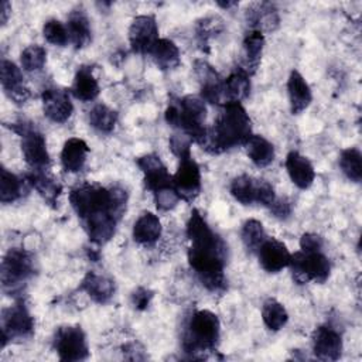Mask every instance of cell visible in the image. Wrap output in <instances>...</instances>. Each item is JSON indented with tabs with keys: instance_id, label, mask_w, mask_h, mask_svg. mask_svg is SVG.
I'll return each mask as SVG.
<instances>
[{
	"instance_id": "1",
	"label": "cell",
	"mask_w": 362,
	"mask_h": 362,
	"mask_svg": "<svg viewBox=\"0 0 362 362\" xmlns=\"http://www.w3.org/2000/svg\"><path fill=\"white\" fill-rule=\"evenodd\" d=\"M127 199V191L117 184L102 187L93 182H82L69 192L72 209L89 240L98 246L113 238L117 222L126 212Z\"/></svg>"
},
{
	"instance_id": "2",
	"label": "cell",
	"mask_w": 362,
	"mask_h": 362,
	"mask_svg": "<svg viewBox=\"0 0 362 362\" xmlns=\"http://www.w3.org/2000/svg\"><path fill=\"white\" fill-rule=\"evenodd\" d=\"M189 240L188 263L199 283L214 294H222L226 287L225 266L228 262V245L209 226L198 209H192L187 222Z\"/></svg>"
},
{
	"instance_id": "3",
	"label": "cell",
	"mask_w": 362,
	"mask_h": 362,
	"mask_svg": "<svg viewBox=\"0 0 362 362\" xmlns=\"http://www.w3.org/2000/svg\"><path fill=\"white\" fill-rule=\"evenodd\" d=\"M252 134V122L240 102L222 103L212 127L208 129L201 148L209 154H221L243 146Z\"/></svg>"
},
{
	"instance_id": "4",
	"label": "cell",
	"mask_w": 362,
	"mask_h": 362,
	"mask_svg": "<svg viewBox=\"0 0 362 362\" xmlns=\"http://www.w3.org/2000/svg\"><path fill=\"white\" fill-rule=\"evenodd\" d=\"M221 322L215 313L197 310L185 321L181 335V349L189 359H206L216 352Z\"/></svg>"
},
{
	"instance_id": "5",
	"label": "cell",
	"mask_w": 362,
	"mask_h": 362,
	"mask_svg": "<svg viewBox=\"0 0 362 362\" xmlns=\"http://www.w3.org/2000/svg\"><path fill=\"white\" fill-rule=\"evenodd\" d=\"M168 126L180 130L191 139L192 143L201 146L206 137V106L205 102L194 95L182 98H171L164 113Z\"/></svg>"
},
{
	"instance_id": "6",
	"label": "cell",
	"mask_w": 362,
	"mask_h": 362,
	"mask_svg": "<svg viewBox=\"0 0 362 362\" xmlns=\"http://www.w3.org/2000/svg\"><path fill=\"white\" fill-rule=\"evenodd\" d=\"M35 273V259L33 253L21 247H11L1 260V288L16 298L23 300L28 280Z\"/></svg>"
},
{
	"instance_id": "7",
	"label": "cell",
	"mask_w": 362,
	"mask_h": 362,
	"mask_svg": "<svg viewBox=\"0 0 362 362\" xmlns=\"http://www.w3.org/2000/svg\"><path fill=\"white\" fill-rule=\"evenodd\" d=\"M8 127L21 137V153L31 170H47L51 164L45 136L37 129L35 123L20 119Z\"/></svg>"
},
{
	"instance_id": "8",
	"label": "cell",
	"mask_w": 362,
	"mask_h": 362,
	"mask_svg": "<svg viewBox=\"0 0 362 362\" xmlns=\"http://www.w3.org/2000/svg\"><path fill=\"white\" fill-rule=\"evenodd\" d=\"M288 267L291 270L293 280L297 284H305L308 281L322 284L328 280L331 274V263L321 250H298L293 253Z\"/></svg>"
},
{
	"instance_id": "9",
	"label": "cell",
	"mask_w": 362,
	"mask_h": 362,
	"mask_svg": "<svg viewBox=\"0 0 362 362\" xmlns=\"http://www.w3.org/2000/svg\"><path fill=\"white\" fill-rule=\"evenodd\" d=\"M34 318L30 314L23 300L1 310L0 328H1V346L8 342L27 341L34 335Z\"/></svg>"
},
{
	"instance_id": "10",
	"label": "cell",
	"mask_w": 362,
	"mask_h": 362,
	"mask_svg": "<svg viewBox=\"0 0 362 362\" xmlns=\"http://www.w3.org/2000/svg\"><path fill=\"white\" fill-rule=\"evenodd\" d=\"M230 195L242 205L270 206L276 199L273 185L264 178H253L247 174L235 177L229 187Z\"/></svg>"
},
{
	"instance_id": "11",
	"label": "cell",
	"mask_w": 362,
	"mask_h": 362,
	"mask_svg": "<svg viewBox=\"0 0 362 362\" xmlns=\"http://www.w3.org/2000/svg\"><path fill=\"white\" fill-rule=\"evenodd\" d=\"M52 346L58 358L65 362H78L89 358L86 335L79 325H64L57 328Z\"/></svg>"
},
{
	"instance_id": "12",
	"label": "cell",
	"mask_w": 362,
	"mask_h": 362,
	"mask_svg": "<svg viewBox=\"0 0 362 362\" xmlns=\"http://www.w3.org/2000/svg\"><path fill=\"white\" fill-rule=\"evenodd\" d=\"M173 185L180 199L192 202L201 192V168L198 163L189 157L180 158L175 174L173 175Z\"/></svg>"
},
{
	"instance_id": "13",
	"label": "cell",
	"mask_w": 362,
	"mask_h": 362,
	"mask_svg": "<svg viewBox=\"0 0 362 362\" xmlns=\"http://www.w3.org/2000/svg\"><path fill=\"white\" fill-rule=\"evenodd\" d=\"M158 38V27L154 16L141 14L133 18L129 27V44L133 52L148 55Z\"/></svg>"
},
{
	"instance_id": "14",
	"label": "cell",
	"mask_w": 362,
	"mask_h": 362,
	"mask_svg": "<svg viewBox=\"0 0 362 362\" xmlns=\"http://www.w3.org/2000/svg\"><path fill=\"white\" fill-rule=\"evenodd\" d=\"M194 74L199 82V98L211 105H221L223 102V79L216 69L205 59H195Z\"/></svg>"
},
{
	"instance_id": "15",
	"label": "cell",
	"mask_w": 362,
	"mask_h": 362,
	"mask_svg": "<svg viewBox=\"0 0 362 362\" xmlns=\"http://www.w3.org/2000/svg\"><path fill=\"white\" fill-rule=\"evenodd\" d=\"M136 164L143 173V184L150 192H156L167 187H174L173 175L168 173L165 164L157 154L148 153L140 156L136 158Z\"/></svg>"
},
{
	"instance_id": "16",
	"label": "cell",
	"mask_w": 362,
	"mask_h": 362,
	"mask_svg": "<svg viewBox=\"0 0 362 362\" xmlns=\"http://www.w3.org/2000/svg\"><path fill=\"white\" fill-rule=\"evenodd\" d=\"M313 352L320 361H338L342 355V337L331 325H318L311 334Z\"/></svg>"
},
{
	"instance_id": "17",
	"label": "cell",
	"mask_w": 362,
	"mask_h": 362,
	"mask_svg": "<svg viewBox=\"0 0 362 362\" xmlns=\"http://www.w3.org/2000/svg\"><path fill=\"white\" fill-rule=\"evenodd\" d=\"M0 82L4 93L16 105H24L31 93L27 86L21 69L10 59L3 58L0 62Z\"/></svg>"
},
{
	"instance_id": "18",
	"label": "cell",
	"mask_w": 362,
	"mask_h": 362,
	"mask_svg": "<svg viewBox=\"0 0 362 362\" xmlns=\"http://www.w3.org/2000/svg\"><path fill=\"white\" fill-rule=\"evenodd\" d=\"M41 100L45 117L54 123L66 122L74 112V105L66 89L57 86L45 88L41 93Z\"/></svg>"
},
{
	"instance_id": "19",
	"label": "cell",
	"mask_w": 362,
	"mask_h": 362,
	"mask_svg": "<svg viewBox=\"0 0 362 362\" xmlns=\"http://www.w3.org/2000/svg\"><path fill=\"white\" fill-rule=\"evenodd\" d=\"M259 257V263L263 270L267 273H279L283 269L288 267L291 260V253L287 246L277 240L276 238H266L264 242L256 252Z\"/></svg>"
},
{
	"instance_id": "20",
	"label": "cell",
	"mask_w": 362,
	"mask_h": 362,
	"mask_svg": "<svg viewBox=\"0 0 362 362\" xmlns=\"http://www.w3.org/2000/svg\"><path fill=\"white\" fill-rule=\"evenodd\" d=\"M246 24L249 30L263 33H272L277 30L280 24V17L276 6L269 1L253 3L247 7L246 14Z\"/></svg>"
},
{
	"instance_id": "21",
	"label": "cell",
	"mask_w": 362,
	"mask_h": 362,
	"mask_svg": "<svg viewBox=\"0 0 362 362\" xmlns=\"http://www.w3.org/2000/svg\"><path fill=\"white\" fill-rule=\"evenodd\" d=\"M263 48H264V34H262L260 31L249 30L242 41V52L238 62V68L242 69L249 76L255 75L262 61Z\"/></svg>"
},
{
	"instance_id": "22",
	"label": "cell",
	"mask_w": 362,
	"mask_h": 362,
	"mask_svg": "<svg viewBox=\"0 0 362 362\" xmlns=\"http://www.w3.org/2000/svg\"><path fill=\"white\" fill-rule=\"evenodd\" d=\"M286 170L291 182L300 189L310 188L315 180V171L311 161L298 151H290L287 154Z\"/></svg>"
},
{
	"instance_id": "23",
	"label": "cell",
	"mask_w": 362,
	"mask_h": 362,
	"mask_svg": "<svg viewBox=\"0 0 362 362\" xmlns=\"http://www.w3.org/2000/svg\"><path fill=\"white\" fill-rule=\"evenodd\" d=\"M27 182L40 194L49 206L55 208L58 197L62 192V185L47 173V170H31L24 175Z\"/></svg>"
},
{
	"instance_id": "24",
	"label": "cell",
	"mask_w": 362,
	"mask_h": 362,
	"mask_svg": "<svg viewBox=\"0 0 362 362\" xmlns=\"http://www.w3.org/2000/svg\"><path fill=\"white\" fill-rule=\"evenodd\" d=\"M287 93H288L290 110L293 115H298L303 110H305L313 100L310 85L307 83L304 76L296 69L290 72V76L287 79Z\"/></svg>"
},
{
	"instance_id": "25",
	"label": "cell",
	"mask_w": 362,
	"mask_h": 362,
	"mask_svg": "<svg viewBox=\"0 0 362 362\" xmlns=\"http://www.w3.org/2000/svg\"><path fill=\"white\" fill-rule=\"evenodd\" d=\"M89 146L79 137H71L61 150V165L65 173H79L86 163Z\"/></svg>"
},
{
	"instance_id": "26",
	"label": "cell",
	"mask_w": 362,
	"mask_h": 362,
	"mask_svg": "<svg viewBox=\"0 0 362 362\" xmlns=\"http://www.w3.org/2000/svg\"><path fill=\"white\" fill-rule=\"evenodd\" d=\"M66 30L69 34V42L76 49H82L90 44L92 30L85 10L75 8L68 14Z\"/></svg>"
},
{
	"instance_id": "27",
	"label": "cell",
	"mask_w": 362,
	"mask_h": 362,
	"mask_svg": "<svg viewBox=\"0 0 362 362\" xmlns=\"http://www.w3.org/2000/svg\"><path fill=\"white\" fill-rule=\"evenodd\" d=\"M79 287L98 304L109 303L115 294L113 280L95 272H88L83 276Z\"/></svg>"
},
{
	"instance_id": "28",
	"label": "cell",
	"mask_w": 362,
	"mask_h": 362,
	"mask_svg": "<svg viewBox=\"0 0 362 362\" xmlns=\"http://www.w3.org/2000/svg\"><path fill=\"white\" fill-rule=\"evenodd\" d=\"M161 222L153 212H143L133 225V240L141 246H154L161 236Z\"/></svg>"
},
{
	"instance_id": "29",
	"label": "cell",
	"mask_w": 362,
	"mask_h": 362,
	"mask_svg": "<svg viewBox=\"0 0 362 362\" xmlns=\"http://www.w3.org/2000/svg\"><path fill=\"white\" fill-rule=\"evenodd\" d=\"M99 90L100 88H99L98 79L92 72V66L89 65L78 66L72 81V86H71V93L74 95V98H76L81 102H92L98 98Z\"/></svg>"
},
{
	"instance_id": "30",
	"label": "cell",
	"mask_w": 362,
	"mask_h": 362,
	"mask_svg": "<svg viewBox=\"0 0 362 362\" xmlns=\"http://www.w3.org/2000/svg\"><path fill=\"white\" fill-rule=\"evenodd\" d=\"M153 62L161 71H171L175 69L181 62L180 49L174 41L168 38H158L157 42L153 45L151 51L148 52Z\"/></svg>"
},
{
	"instance_id": "31",
	"label": "cell",
	"mask_w": 362,
	"mask_h": 362,
	"mask_svg": "<svg viewBox=\"0 0 362 362\" xmlns=\"http://www.w3.org/2000/svg\"><path fill=\"white\" fill-rule=\"evenodd\" d=\"M250 161L259 167H267L274 160V146L260 134H250L243 144Z\"/></svg>"
},
{
	"instance_id": "32",
	"label": "cell",
	"mask_w": 362,
	"mask_h": 362,
	"mask_svg": "<svg viewBox=\"0 0 362 362\" xmlns=\"http://www.w3.org/2000/svg\"><path fill=\"white\" fill-rule=\"evenodd\" d=\"M250 93V76L238 66L223 79V103L242 102Z\"/></svg>"
},
{
	"instance_id": "33",
	"label": "cell",
	"mask_w": 362,
	"mask_h": 362,
	"mask_svg": "<svg viewBox=\"0 0 362 362\" xmlns=\"http://www.w3.org/2000/svg\"><path fill=\"white\" fill-rule=\"evenodd\" d=\"M27 185H30L27 182L25 178H21L18 175H16L14 173L8 171L7 168L1 167L0 171V201L3 204H11L18 201L20 198H23L28 188Z\"/></svg>"
},
{
	"instance_id": "34",
	"label": "cell",
	"mask_w": 362,
	"mask_h": 362,
	"mask_svg": "<svg viewBox=\"0 0 362 362\" xmlns=\"http://www.w3.org/2000/svg\"><path fill=\"white\" fill-rule=\"evenodd\" d=\"M262 320L267 329L280 331L288 321V314L284 305L273 297H269L263 301L262 305Z\"/></svg>"
},
{
	"instance_id": "35",
	"label": "cell",
	"mask_w": 362,
	"mask_h": 362,
	"mask_svg": "<svg viewBox=\"0 0 362 362\" xmlns=\"http://www.w3.org/2000/svg\"><path fill=\"white\" fill-rule=\"evenodd\" d=\"M89 124L99 133L109 134L115 130L117 123V112L103 103L95 105L89 112Z\"/></svg>"
},
{
	"instance_id": "36",
	"label": "cell",
	"mask_w": 362,
	"mask_h": 362,
	"mask_svg": "<svg viewBox=\"0 0 362 362\" xmlns=\"http://www.w3.org/2000/svg\"><path fill=\"white\" fill-rule=\"evenodd\" d=\"M339 167L344 175L352 182L362 181V154L356 147L342 150L339 156Z\"/></svg>"
},
{
	"instance_id": "37",
	"label": "cell",
	"mask_w": 362,
	"mask_h": 362,
	"mask_svg": "<svg viewBox=\"0 0 362 362\" xmlns=\"http://www.w3.org/2000/svg\"><path fill=\"white\" fill-rule=\"evenodd\" d=\"M223 28L222 21L218 17H204L197 21L195 25V37L199 45V49L204 52H209V40L216 37Z\"/></svg>"
},
{
	"instance_id": "38",
	"label": "cell",
	"mask_w": 362,
	"mask_h": 362,
	"mask_svg": "<svg viewBox=\"0 0 362 362\" xmlns=\"http://www.w3.org/2000/svg\"><path fill=\"white\" fill-rule=\"evenodd\" d=\"M240 238H242V242H243L245 247L250 253H256L257 249L260 247V245L267 238V235H266V230H264V228H263L260 221H257V219H247L242 225Z\"/></svg>"
},
{
	"instance_id": "39",
	"label": "cell",
	"mask_w": 362,
	"mask_h": 362,
	"mask_svg": "<svg viewBox=\"0 0 362 362\" xmlns=\"http://www.w3.org/2000/svg\"><path fill=\"white\" fill-rule=\"evenodd\" d=\"M20 61H21V68L25 72H30V74L38 72L44 68L47 62V51L44 47L38 44L28 45L21 51Z\"/></svg>"
},
{
	"instance_id": "40",
	"label": "cell",
	"mask_w": 362,
	"mask_h": 362,
	"mask_svg": "<svg viewBox=\"0 0 362 362\" xmlns=\"http://www.w3.org/2000/svg\"><path fill=\"white\" fill-rule=\"evenodd\" d=\"M42 35L52 45L65 47L69 42V34H68L66 25H64L57 18H49L44 23Z\"/></svg>"
},
{
	"instance_id": "41",
	"label": "cell",
	"mask_w": 362,
	"mask_h": 362,
	"mask_svg": "<svg viewBox=\"0 0 362 362\" xmlns=\"http://www.w3.org/2000/svg\"><path fill=\"white\" fill-rule=\"evenodd\" d=\"M153 197H154V204H156L157 209L163 211V212L174 209L180 201V197L174 187H167V188L158 189V191L153 192Z\"/></svg>"
},
{
	"instance_id": "42",
	"label": "cell",
	"mask_w": 362,
	"mask_h": 362,
	"mask_svg": "<svg viewBox=\"0 0 362 362\" xmlns=\"http://www.w3.org/2000/svg\"><path fill=\"white\" fill-rule=\"evenodd\" d=\"M191 139L188 136H185L184 133H174L171 134L170 140H168V144H170V150L173 151L174 156L180 158H184V157H189L192 156L191 154Z\"/></svg>"
},
{
	"instance_id": "43",
	"label": "cell",
	"mask_w": 362,
	"mask_h": 362,
	"mask_svg": "<svg viewBox=\"0 0 362 362\" xmlns=\"http://www.w3.org/2000/svg\"><path fill=\"white\" fill-rule=\"evenodd\" d=\"M324 240L320 235L313 232H305L300 238V249L304 252H318L322 250Z\"/></svg>"
},
{
	"instance_id": "44",
	"label": "cell",
	"mask_w": 362,
	"mask_h": 362,
	"mask_svg": "<svg viewBox=\"0 0 362 362\" xmlns=\"http://www.w3.org/2000/svg\"><path fill=\"white\" fill-rule=\"evenodd\" d=\"M151 298H153V291H150L146 287H139L132 293V305L136 310L143 311L150 305Z\"/></svg>"
},
{
	"instance_id": "45",
	"label": "cell",
	"mask_w": 362,
	"mask_h": 362,
	"mask_svg": "<svg viewBox=\"0 0 362 362\" xmlns=\"http://www.w3.org/2000/svg\"><path fill=\"white\" fill-rule=\"evenodd\" d=\"M269 209L272 211V214H273L276 218L286 219V218L290 216L291 209H293V205H291V202H290L287 198H276L274 202L269 206Z\"/></svg>"
},
{
	"instance_id": "46",
	"label": "cell",
	"mask_w": 362,
	"mask_h": 362,
	"mask_svg": "<svg viewBox=\"0 0 362 362\" xmlns=\"http://www.w3.org/2000/svg\"><path fill=\"white\" fill-rule=\"evenodd\" d=\"M10 13H11L10 3L8 1H1V4H0V21H1V25H6Z\"/></svg>"
},
{
	"instance_id": "47",
	"label": "cell",
	"mask_w": 362,
	"mask_h": 362,
	"mask_svg": "<svg viewBox=\"0 0 362 362\" xmlns=\"http://www.w3.org/2000/svg\"><path fill=\"white\" fill-rule=\"evenodd\" d=\"M236 4H238L236 1H226V3L218 1V6H221V7H223V8H229V7H232V6H236Z\"/></svg>"
}]
</instances>
